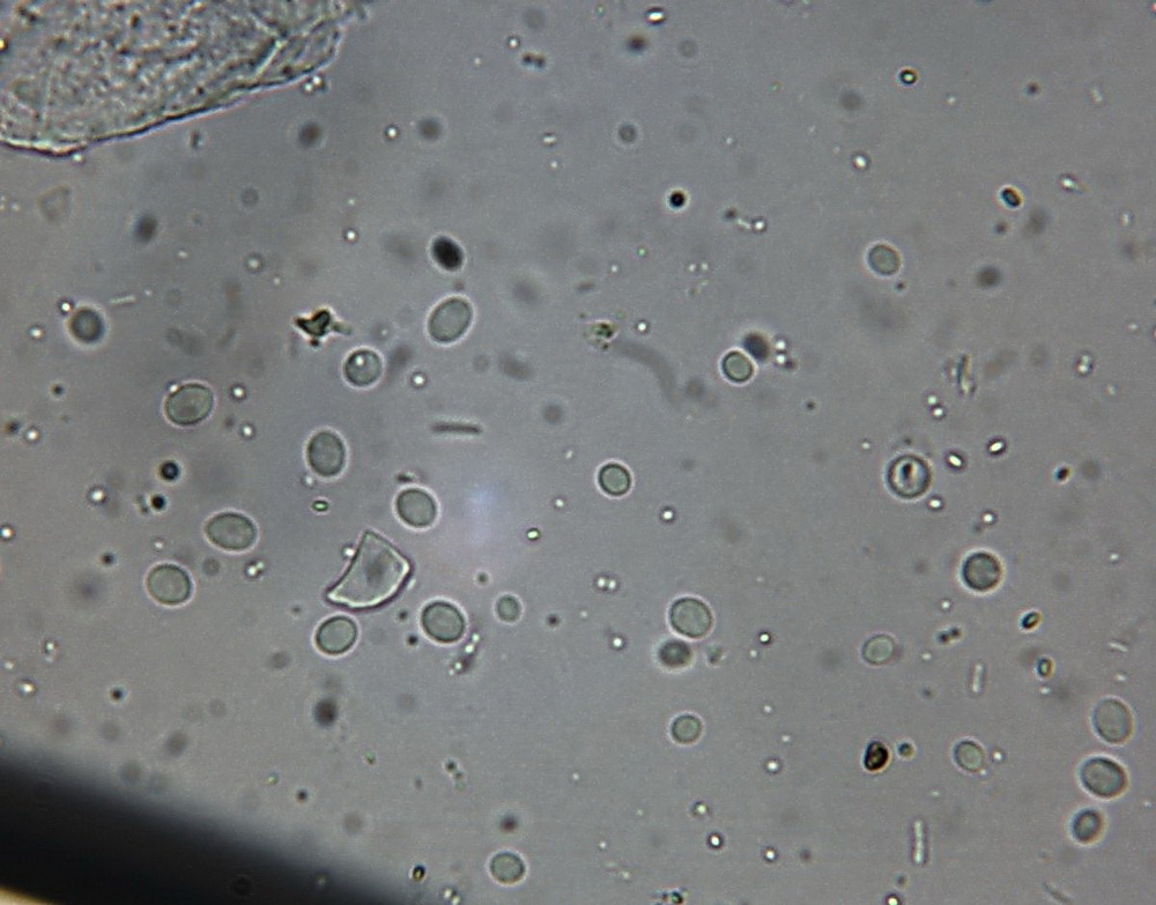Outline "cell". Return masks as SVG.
<instances>
[{"label": "cell", "mask_w": 1156, "mask_h": 905, "mask_svg": "<svg viewBox=\"0 0 1156 905\" xmlns=\"http://www.w3.org/2000/svg\"><path fill=\"white\" fill-rule=\"evenodd\" d=\"M598 480L603 491L611 496L625 495L632 486L631 474L619 464L605 465L599 472Z\"/></svg>", "instance_id": "17"}, {"label": "cell", "mask_w": 1156, "mask_h": 905, "mask_svg": "<svg viewBox=\"0 0 1156 905\" xmlns=\"http://www.w3.org/2000/svg\"><path fill=\"white\" fill-rule=\"evenodd\" d=\"M1080 780L1095 797L1116 798L1128 786V777L1120 764L1107 758L1089 759L1080 769Z\"/></svg>", "instance_id": "5"}, {"label": "cell", "mask_w": 1156, "mask_h": 905, "mask_svg": "<svg viewBox=\"0 0 1156 905\" xmlns=\"http://www.w3.org/2000/svg\"><path fill=\"white\" fill-rule=\"evenodd\" d=\"M889 485L906 499L922 495L929 488L931 473L928 465L916 457H902L894 462L888 474Z\"/></svg>", "instance_id": "10"}, {"label": "cell", "mask_w": 1156, "mask_h": 905, "mask_svg": "<svg viewBox=\"0 0 1156 905\" xmlns=\"http://www.w3.org/2000/svg\"><path fill=\"white\" fill-rule=\"evenodd\" d=\"M894 649V642L891 639L886 636H878L866 643L864 657L871 664H885L892 658Z\"/></svg>", "instance_id": "20"}, {"label": "cell", "mask_w": 1156, "mask_h": 905, "mask_svg": "<svg viewBox=\"0 0 1156 905\" xmlns=\"http://www.w3.org/2000/svg\"><path fill=\"white\" fill-rule=\"evenodd\" d=\"M410 571L409 561L394 546L376 533L366 532L350 569L328 592V598L351 608L379 606L402 589Z\"/></svg>", "instance_id": "1"}, {"label": "cell", "mask_w": 1156, "mask_h": 905, "mask_svg": "<svg viewBox=\"0 0 1156 905\" xmlns=\"http://www.w3.org/2000/svg\"><path fill=\"white\" fill-rule=\"evenodd\" d=\"M1003 568L996 556L989 553L970 555L962 568L963 581L978 592L990 591L1002 580Z\"/></svg>", "instance_id": "13"}, {"label": "cell", "mask_w": 1156, "mask_h": 905, "mask_svg": "<svg viewBox=\"0 0 1156 905\" xmlns=\"http://www.w3.org/2000/svg\"><path fill=\"white\" fill-rule=\"evenodd\" d=\"M214 406V396L202 384H187L170 395L166 402V414L170 421L179 426H194L209 417Z\"/></svg>", "instance_id": "2"}, {"label": "cell", "mask_w": 1156, "mask_h": 905, "mask_svg": "<svg viewBox=\"0 0 1156 905\" xmlns=\"http://www.w3.org/2000/svg\"><path fill=\"white\" fill-rule=\"evenodd\" d=\"M1104 828L1102 814L1095 810H1083L1076 815L1072 822V834L1083 844L1093 843L1100 837Z\"/></svg>", "instance_id": "16"}, {"label": "cell", "mask_w": 1156, "mask_h": 905, "mask_svg": "<svg viewBox=\"0 0 1156 905\" xmlns=\"http://www.w3.org/2000/svg\"><path fill=\"white\" fill-rule=\"evenodd\" d=\"M425 633L436 642L454 643L462 639L465 620L454 605L436 602L428 605L421 615Z\"/></svg>", "instance_id": "8"}, {"label": "cell", "mask_w": 1156, "mask_h": 905, "mask_svg": "<svg viewBox=\"0 0 1156 905\" xmlns=\"http://www.w3.org/2000/svg\"><path fill=\"white\" fill-rule=\"evenodd\" d=\"M358 637L355 623L344 617L325 621L316 634V644L326 655L337 656L350 650Z\"/></svg>", "instance_id": "14"}, {"label": "cell", "mask_w": 1156, "mask_h": 905, "mask_svg": "<svg viewBox=\"0 0 1156 905\" xmlns=\"http://www.w3.org/2000/svg\"><path fill=\"white\" fill-rule=\"evenodd\" d=\"M954 756L959 766L962 769L970 771V773L980 771L985 764V753L983 749L970 740L961 741L957 748H955Z\"/></svg>", "instance_id": "19"}, {"label": "cell", "mask_w": 1156, "mask_h": 905, "mask_svg": "<svg viewBox=\"0 0 1156 905\" xmlns=\"http://www.w3.org/2000/svg\"><path fill=\"white\" fill-rule=\"evenodd\" d=\"M659 657H661V662L666 666L676 667L684 665L687 662L689 652L686 645L671 642L666 643L661 651H659Z\"/></svg>", "instance_id": "24"}, {"label": "cell", "mask_w": 1156, "mask_h": 905, "mask_svg": "<svg viewBox=\"0 0 1156 905\" xmlns=\"http://www.w3.org/2000/svg\"><path fill=\"white\" fill-rule=\"evenodd\" d=\"M723 368L726 376L735 382L747 381L753 374L751 361L741 353H731L726 356Z\"/></svg>", "instance_id": "21"}, {"label": "cell", "mask_w": 1156, "mask_h": 905, "mask_svg": "<svg viewBox=\"0 0 1156 905\" xmlns=\"http://www.w3.org/2000/svg\"><path fill=\"white\" fill-rule=\"evenodd\" d=\"M383 373V362L379 355L369 350H359L348 356L344 375L348 383L357 388L372 387Z\"/></svg>", "instance_id": "15"}, {"label": "cell", "mask_w": 1156, "mask_h": 905, "mask_svg": "<svg viewBox=\"0 0 1156 905\" xmlns=\"http://www.w3.org/2000/svg\"><path fill=\"white\" fill-rule=\"evenodd\" d=\"M396 508L402 521L417 529H424L431 526L437 514L436 503L433 497L417 488L406 489V491L400 493Z\"/></svg>", "instance_id": "12"}, {"label": "cell", "mask_w": 1156, "mask_h": 905, "mask_svg": "<svg viewBox=\"0 0 1156 905\" xmlns=\"http://www.w3.org/2000/svg\"><path fill=\"white\" fill-rule=\"evenodd\" d=\"M207 537L225 551L242 552L255 544L256 526L240 514L224 513L214 516L206 525Z\"/></svg>", "instance_id": "4"}, {"label": "cell", "mask_w": 1156, "mask_h": 905, "mask_svg": "<svg viewBox=\"0 0 1156 905\" xmlns=\"http://www.w3.org/2000/svg\"><path fill=\"white\" fill-rule=\"evenodd\" d=\"M472 318L473 310L468 301L461 298L448 299L437 306L429 317V336L436 343H455L469 330Z\"/></svg>", "instance_id": "3"}, {"label": "cell", "mask_w": 1156, "mask_h": 905, "mask_svg": "<svg viewBox=\"0 0 1156 905\" xmlns=\"http://www.w3.org/2000/svg\"><path fill=\"white\" fill-rule=\"evenodd\" d=\"M702 730L698 718L683 716L677 719L672 726V736L680 744H692L698 740Z\"/></svg>", "instance_id": "22"}, {"label": "cell", "mask_w": 1156, "mask_h": 905, "mask_svg": "<svg viewBox=\"0 0 1156 905\" xmlns=\"http://www.w3.org/2000/svg\"><path fill=\"white\" fill-rule=\"evenodd\" d=\"M871 264L878 272L891 274L898 270L899 258L893 250L879 247L872 251Z\"/></svg>", "instance_id": "23"}, {"label": "cell", "mask_w": 1156, "mask_h": 905, "mask_svg": "<svg viewBox=\"0 0 1156 905\" xmlns=\"http://www.w3.org/2000/svg\"><path fill=\"white\" fill-rule=\"evenodd\" d=\"M496 610H498L500 619L506 622H515L520 618L521 614L520 604H518L515 598L510 596L501 598Z\"/></svg>", "instance_id": "26"}, {"label": "cell", "mask_w": 1156, "mask_h": 905, "mask_svg": "<svg viewBox=\"0 0 1156 905\" xmlns=\"http://www.w3.org/2000/svg\"><path fill=\"white\" fill-rule=\"evenodd\" d=\"M308 463L318 476L337 477L346 463V449L340 437L328 430L317 433L307 448Z\"/></svg>", "instance_id": "7"}, {"label": "cell", "mask_w": 1156, "mask_h": 905, "mask_svg": "<svg viewBox=\"0 0 1156 905\" xmlns=\"http://www.w3.org/2000/svg\"><path fill=\"white\" fill-rule=\"evenodd\" d=\"M191 581L185 571L173 565L155 567L147 577V590L158 603L181 605L191 596Z\"/></svg>", "instance_id": "6"}, {"label": "cell", "mask_w": 1156, "mask_h": 905, "mask_svg": "<svg viewBox=\"0 0 1156 905\" xmlns=\"http://www.w3.org/2000/svg\"><path fill=\"white\" fill-rule=\"evenodd\" d=\"M1093 724L1099 736L1110 744L1125 743L1133 730V718L1128 707L1115 699L1103 700L1095 708Z\"/></svg>", "instance_id": "9"}, {"label": "cell", "mask_w": 1156, "mask_h": 905, "mask_svg": "<svg viewBox=\"0 0 1156 905\" xmlns=\"http://www.w3.org/2000/svg\"><path fill=\"white\" fill-rule=\"evenodd\" d=\"M670 620L672 627L689 639H701L713 626V615L707 605L693 598L677 600L671 607Z\"/></svg>", "instance_id": "11"}, {"label": "cell", "mask_w": 1156, "mask_h": 905, "mask_svg": "<svg viewBox=\"0 0 1156 905\" xmlns=\"http://www.w3.org/2000/svg\"><path fill=\"white\" fill-rule=\"evenodd\" d=\"M888 761V752L886 747L880 743H873L867 749L865 756V766L871 771H876L886 766Z\"/></svg>", "instance_id": "25"}, {"label": "cell", "mask_w": 1156, "mask_h": 905, "mask_svg": "<svg viewBox=\"0 0 1156 905\" xmlns=\"http://www.w3.org/2000/svg\"><path fill=\"white\" fill-rule=\"evenodd\" d=\"M493 877L502 884L513 885L520 881L525 873V867L520 858L513 853H500L491 864Z\"/></svg>", "instance_id": "18"}]
</instances>
